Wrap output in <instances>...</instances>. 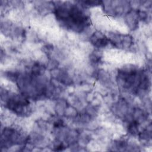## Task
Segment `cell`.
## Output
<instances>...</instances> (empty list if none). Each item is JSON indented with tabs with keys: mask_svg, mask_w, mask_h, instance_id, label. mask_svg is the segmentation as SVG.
Here are the masks:
<instances>
[{
	"mask_svg": "<svg viewBox=\"0 0 152 152\" xmlns=\"http://www.w3.org/2000/svg\"><path fill=\"white\" fill-rule=\"evenodd\" d=\"M54 13L62 27L77 33H81L90 24V18L80 4L72 2H56Z\"/></svg>",
	"mask_w": 152,
	"mask_h": 152,
	"instance_id": "cell-1",
	"label": "cell"
},
{
	"mask_svg": "<svg viewBox=\"0 0 152 152\" xmlns=\"http://www.w3.org/2000/svg\"><path fill=\"white\" fill-rule=\"evenodd\" d=\"M118 82L125 90L133 93H138L148 90L150 80L147 74L134 66H127L118 71Z\"/></svg>",
	"mask_w": 152,
	"mask_h": 152,
	"instance_id": "cell-2",
	"label": "cell"
},
{
	"mask_svg": "<svg viewBox=\"0 0 152 152\" xmlns=\"http://www.w3.org/2000/svg\"><path fill=\"white\" fill-rule=\"evenodd\" d=\"M6 107L19 116L28 115L30 112V102L23 94H10L5 92Z\"/></svg>",
	"mask_w": 152,
	"mask_h": 152,
	"instance_id": "cell-3",
	"label": "cell"
},
{
	"mask_svg": "<svg viewBox=\"0 0 152 152\" xmlns=\"http://www.w3.org/2000/svg\"><path fill=\"white\" fill-rule=\"evenodd\" d=\"M27 141V139L20 132L12 128H4L1 137V148L12 145L22 144Z\"/></svg>",
	"mask_w": 152,
	"mask_h": 152,
	"instance_id": "cell-4",
	"label": "cell"
},
{
	"mask_svg": "<svg viewBox=\"0 0 152 152\" xmlns=\"http://www.w3.org/2000/svg\"><path fill=\"white\" fill-rule=\"evenodd\" d=\"M109 42L114 46L121 49H129L133 45V39L128 34L110 33L108 37Z\"/></svg>",
	"mask_w": 152,
	"mask_h": 152,
	"instance_id": "cell-5",
	"label": "cell"
},
{
	"mask_svg": "<svg viewBox=\"0 0 152 152\" xmlns=\"http://www.w3.org/2000/svg\"><path fill=\"white\" fill-rule=\"evenodd\" d=\"M91 43L97 48H105L110 42L108 37L100 31H96L90 37Z\"/></svg>",
	"mask_w": 152,
	"mask_h": 152,
	"instance_id": "cell-6",
	"label": "cell"
},
{
	"mask_svg": "<svg viewBox=\"0 0 152 152\" xmlns=\"http://www.w3.org/2000/svg\"><path fill=\"white\" fill-rule=\"evenodd\" d=\"M121 1H117V4H113V1H109L110 4H107V5H104V9L107 10L108 11V13L110 14L113 15H120L122 14L124 12L125 5H123L124 2L122 1L121 4H119Z\"/></svg>",
	"mask_w": 152,
	"mask_h": 152,
	"instance_id": "cell-7",
	"label": "cell"
},
{
	"mask_svg": "<svg viewBox=\"0 0 152 152\" xmlns=\"http://www.w3.org/2000/svg\"><path fill=\"white\" fill-rule=\"evenodd\" d=\"M139 20L138 11H131L126 15V23L131 30L136 29L138 27Z\"/></svg>",
	"mask_w": 152,
	"mask_h": 152,
	"instance_id": "cell-8",
	"label": "cell"
},
{
	"mask_svg": "<svg viewBox=\"0 0 152 152\" xmlns=\"http://www.w3.org/2000/svg\"><path fill=\"white\" fill-rule=\"evenodd\" d=\"M90 58L92 63H94V64L99 63L101 60V55H100V52L96 50L95 52H94L91 54Z\"/></svg>",
	"mask_w": 152,
	"mask_h": 152,
	"instance_id": "cell-9",
	"label": "cell"
},
{
	"mask_svg": "<svg viewBox=\"0 0 152 152\" xmlns=\"http://www.w3.org/2000/svg\"><path fill=\"white\" fill-rule=\"evenodd\" d=\"M80 3V4L81 6H95L100 5L101 3H102V1H78L77 2Z\"/></svg>",
	"mask_w": 152,
	"mask_h": 152,
	"instance_id": "cell-10",
	"label": "cell"
}]
</instances>
